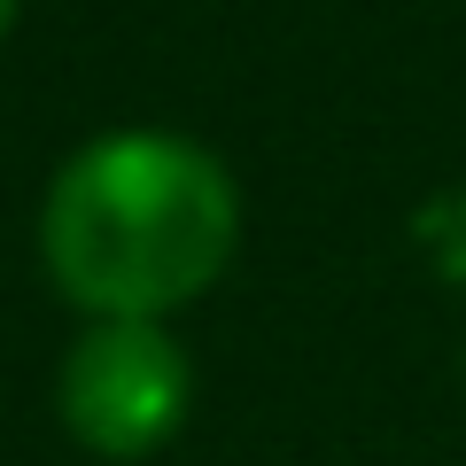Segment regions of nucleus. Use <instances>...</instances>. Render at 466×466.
<instances>
[{"label":"nucleus","mask_w":466,"mask_h":466,"mask_svg":"<svg viewBox=\"0 0 466 466\" xmlns=\"http://www.w3.org/2000/svg\"><path fill=\"white\" fill-rule=\"evenodd\" d=\"M241 249V187L187 133H101L47 179L39 265L86 319H156L210 296Z\"/></svg>","instance_id":"f257e3e1"},{"label":"nucleus","mask_w":466,"mask_h":466,"mask_svg":"<svg viewBox=\"0 0 466 466\" xmlns=\"http://www.w3.org/2000/svg\"><path fill=\"white\" fill-rule=\"evenodd\" d=\"M187 397H195L187 350L156 319H94L63 350V373H55V420L94 459L164 451L187 420Z\"/></svg>","instance_id":"f03ea898"},{"label":"nucleus","mask_w":466,"mask_h":466,"mask_svg":"<svg viewBox=\"0 0 466 466\" xmlns=\"http://www.w3.org/2000/svg\"><path fill=\"white\" fill-rule=\"evenodd\" d=\"M16 8H24V0H0V39H8V24H16Z\"/></svg>","instance_id":"7ed1b4c3"}]
</instances>
